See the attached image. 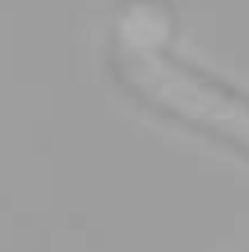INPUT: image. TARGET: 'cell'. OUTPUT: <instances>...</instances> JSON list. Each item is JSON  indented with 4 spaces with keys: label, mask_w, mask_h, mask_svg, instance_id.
Returning <instances> with one entry per match:
<instances>
[{
    "label": "cell",
    "mask_w": 249,
    "mask_h": 252,
    "mask_svg": "<svg viewBox=\"0 0 249 252\" xmlns=\"http://www.w3.org/2000/svg\"><path fill=\"white\" fill-rule=\"evenodd\" d=\"M123 65H127L134 83L148 97L163 101V105H170L174 112H180L188 119H199V123L213 126V130L249 144V108L242 101L228 97L224 90L206 87L195 76H188L184 68H177L170 58H163L152 47L123 43Z\"/></svg>",
    "instance_id": "1"
}]
</instances>
